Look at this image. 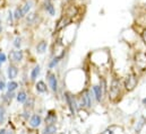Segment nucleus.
<instances>
[{
	"label": "nucleus",
	"instance_id": "72a5a7b5",
	"mask_svg": "<svg viewBox=\"0 0 146 134\" xmlns=\"http://www.w3.org/2000/svg\"><path fill=\"white\" fill-rule=\"evenodd\" d=\"M52 1H57V0H52Z\"/></svg>",
	"mask_w": 146,
	"mask_h": 134
},
{
	"label": "nucleus",
	"instance_id": "412c9836",
	"mask_svg": "<svg viewBox=\"0 0 146 134\" xmlns=\"http://www.w3.org/2000/svg\"><path fill=\"white\" fill-rule=\"evenodd\" d=\"M27 99V96H26V94L24 93V91H21L18 95H17V101H19V102H25Z\"/></svg>",
	"mask_w": 146,
	"mask_h": 134
},
{
	"label": "nucleus",
	"instance_id": "2eb2a0df",
	"mask_svg": "<svg viewBox=\"0 0 146 134\" xmlns=\"http://www.w3.org/2000/svg\"><path fill=\"white\" fill-rule=\"evenodd\" d=\"M93 91L95 94V98L98 101H101L102 99V88L100 86H94L93 87Z\"/></svg>",
	"mask_w": 146,
	"mask_h": 134
},
{
	"label": "nucleus",
	"instance_id": "1a4fd4ad",
	"mask_svg": "<svg viewBox=\"0 0 146 134\" xmlns=\"http://www.w3.org/2000/svg\"><path fill=\"white\" fill-rule=\"evenodd\" d=\"M37 17H38V15H37L36 12H29V14L25 16L26 22H27V24H30V25H33V24L36 23Z\"/></svg>",
	"mask_w": 146,
	"mask_h": 134
},
{
	"label": "nucleus",
	"instance_id": "393cba45",
	"mask_svg": "<svg viewBox=\"0 0 146 134\" xmlns=\"http://www.w3.org/2000/svg\"><path fill=\"white\" fill-rule=\"evenodd\" d=\"M6 60H7V56H6V54H5L3 52H0V63H3Z\"/></svg>",
	"mask_w": 146,
	"mask_h": 134
},
{
	"label": "nucleus",
	"instance_id": "20e7f679",
	"mask_svg": "<svg viewBox=\"0 0 146 134\" xmlns=\"http://www.w3.org/2000/svg\"><path fill=\"white\" fill-rule=\"evenodd\" d=\"M43 8L50 16H56V7H54L52 0H44L43 1Z\"/></svg>",
	"mask_w": 146,
	"mask_h": 134
},
{
	"label": "nucleus",
	"instance_id": "f3484780",
	"mask_svg": "<svg viewBox=\"0 0 146 134\" xmlns=\"http://www.w3.org/2000/svg\"><path fill=\"white\" fill-rule=\"evenodd\" d=\"M56 132H57V127H56L54 125H52V124H49V125L44 129L43 134H56Z\"/></svg>",
	"mask_w": 146,
	"mask_h": 134
},
{
	"label": "nucleus",
	"instance_id": "7c9ffc66",
	"mask_svg": "<svg viewBox=\"0 0 146 134\" xmlns=\"http://www.w3.org/2000/svg\"><path fill=\"white\" fill-rule=\"evenodd\" d=\"M1 30H2V27H1V19H0V32H1Z\"/></svg>",
	"mask_w": 146,
	"mask_h": 134
},
{
	"label": "nucleus",
	"instance_id": "aec40b11",
	"mask_svg": "<svg viewBox=\"0 0 146 134\" xmlns=\"http://www.w3.org/2000/svg\"><path fill=\"white\" fill-rule=\"evenodd\" d=\"M40 70H41V69H40L38 66L32 70V73H31V79H32V80H35V79H36L37 76L40 74Z\"/></svg>",
	"mask_w": 146,
	"mask_h": 134
},
{
	"label": "nucleus",
	"instance_id": "4468645a",
	"mask_svg": "<svg viewBox=\"0 0 146 134\" xmlns=\"http://www.w3.org/2000/svg\"><path fill=\"white\" fill-rule=\"evenodd\" d=\"M13 14H14V18H15V20H19V19H22L23 17H25V16L23 15L22 7H16Z\"/></svg>",
	"mask_w": 146,
	"mask_h": 134
},
{
	"label": "nucleus",
	"instance_id": "a211bd4d",
	"mask_svg": "<svg viewBox=\"0 0 146 134\" xmlns=\"http://www.w3.org/2000/svg\"><path fill=\"white\" fill-rule=\"evenodd\" d=\"M36 90L38 93H45L46 91V86L43 81H38L36 83Z\"/></svg>",
	"mask_w": 146,
	"mask_h": 134
},
{
	"label": "nucleus",
	"instance_id": "0eeeda50",
	"mask_svg": "<svg viewBox=\"0 0 146 134\" xmlns=\"http://www.w3.org/2000/svg\"><path fill=\"white\" fill-rule=\"evenodd\" d=\"M48 80H49V85H50L51 89H52L53 91H57V89H58V82H57L56 76L52 74V73H49V74H48Z\"/></svg>",
	"mask_w": 146,
	"mask_h": 134
},
{
	"label": "nucleus",
	"instance_id": "f257e3e1",
	"mask_svg": "<svg viewBox=\"0 0 146 134\" xmlns=\"http://www.w3.org/2000/svg\"><path fill=\"white\" fill-rule=\"evenodd\" d=\"M119 93H120V82L118 79H113L110 86V99L114 101L119 96Z\"/></svg>",
	"mask_w": 146,
	"mask_h": 134
},
{
	"label": "nucleus",
	"instance_id": "c85d7f7f",
	"mask_svg": "<svg viewBox=\"0 0 146 134\" xmlns=\"http://www.w3.org/2000/svg\"><path fill=\"white\" fill-rule=\"evenodd\" d=\"M112 133H113V132H112L111 130H106V131H103L101 134H112Z\"/></svg>",
	"mask_w": 146,
	"mask_h": 134
},
{
	"label": "nucleus",
	"instance_id": "5701e85b",
	"mask_svg": "<svg viewBox=\"0 0 146 134\" xmlns=\"http://www.w3.org/2000/svg\"><path fill=\"white\" fill-rule=\"evenodd\" d=\"M5 114H6V110H5V107L0 106V125L3 123L5 121Z\"/></svg>",
	"mask_w": 146,
	"mask_h": 134
},
{
	"label": "nucleus",
	"instance_id": "423d86ee",
	"mask_svg": "<svg viewBox=\"0 0 146 134\" xmlns=\"http://www.w3.org/2000/svg\"><path fill=\"white\" fill-rule=\"evenodd\" d=\"M9 59L13 62H19L23 60V51L18 50V51H11L9 53Z\"/></svg>",
	"mask_w": 146,
	"mask_h": 134
},
{
	"label": "nucleus",
	"instance_id": "ddd939ff",
	"mask_svg": "<svg viewBox=\"0 0 146 134\" xmlns=\"http://www.w3.org/2000/svg\"><path fill=\"white\" fill-rule=\"evenodd\" d=\"M41 122H42L41 116L34 115V116H32V118H31V121H30V125H31L32 127H37V126L41 124Z\"/></svg>",
	"mask_w": 146,
	"mask_h": 134
},
{
	"label": "nucleus",
	"instance_id": "7ed1b4c3",
	"mask_svg": "<svg viewBox=\"0 0 146 134\" xmlns=\"http://www.w3.org/2000/svg\"><path fill=\"white\" fill-rule=\"evenodd\" d=\"M136 86H137V78H136V76L134 73H131L126 79V89L128 91H131Z\"/></svg>",
	"mask_w": 146,
	"mask_h": 134
},
{
	"label": "nucleus",
	"instance_id": "473e14b6",
	"mask_svg": "<svg viewBox=\"0 0 146 134\" xmlns=\"http://www.w3.org/2000/svg\"><path fill=\"white\" fill-rule=\"evenodd\" d=\"M0 77H1V72H0Z\"/></svg>",
	"mask_w": 146,
	"mask_h": 134
},
{
	"label": "nucleus",
	"instance_id": "9b49d317",
	"mask_svg": "<svg viewBox=\"0 0 146 134\" xmlns=\"http://www.w3.org/2000/svg\"><path fill=\"white\" fill-rule=\"evenodd\" d=\"M22 11H23V15L24 16H26L30 11H31V8H32V2L30 1V0H26L22 6Z\"/></svg>",
	"mask_w": 146,
	"mask_h": 134
},
{
	"label": "nucleus",
	"instance_id": "cd10ccee",
	"mask_svg": "<svg viewBox=\"0 0 146 134\" xmlns=\"http://www.w3.org/2000/svg\"><path fill=\"white\" fill-rule=\"evenodd\" d=\"M3 89H5V82L0 80V90H3Z\"/></svg>",
	"mask_w": 146,
	"mask_h": 134
},
{
	"label": "nucleus",
	"instance_id": "6ab92c4d",
	"mask_svg": "<svg viewBox=\"0 0 146 134\" xmlns=\"http://www.w3.org/2000/svg\"><path fill=\"white\" fill-rule=\"evenodd\" d=\"M56 114H53L52 112H50L49 113V115L46 116V118H45V122L48 123V124H52V123H54V121H56Z\"/></svg>",
	"mask_w": 146,
	"mask_h": 134
},
{
	"label": "nucleus",
	"instance_id": "bb28decb",
	"mask_svg": "<svg viewBox=\"0 0 146 134\" xmlns=\"http://www.w3.org/2000/svg\"><path fill=\"white\" fill-rule=\"evenodd\" d=\"M142 38H143L144 43L146 44V30H144V31H143V33H142Z\"/></svg>",
	"mask_w": 146,
	"mask_h": 134
},
{
	"label": "nucleus",
	"instance_id": "6e6552de",
	"mask_svg": "<svg viewBox=\"0 0 146 134\" xmlns=\"http://www.w3.org/2000/svg\"><path fill=\"white\" fill-rule=\"evenodd\" d=\"M82 104L84 106H86L87 108H91L92 107V101H91V96H90V93L88 91H85L82 96Z\"/></svg>",
	"mask_w": 146,
	"mask_h": 134
},
{
	"label": "nucleus",
	"instance_id": "f8f14e48",
	"mask_svg": "<svg viewBox=\"0 0 146 134\" xmlns=\"http://www.w3.org/2000/svg\"><path fill=\"white\" fill-rule=\"evenodd\" d=\"M17 73H18V69L15 66H9L8 67V77H9V79H15L17 77Z\"/></svg>",
	"mask_w": 146,
	"mask_h": 134
},
{
	"label": "nucleus",
	"instance_id": "f03ea898",
	"mask_svg": "<svg viewBox=\"0 0 146 134\" xmlns=\"http://www.w3.org/2000/svg\"><path fill=\"white\" fill-rule=\"evenodd\" d=\"M135 63L142 71L146 70V52H137L135 55Z\"/></svg>",
	"mask_w": 146,
	"mask_h": 134
},
{
	"label": "nucleus",
	"instance_id": "a878e982",
	"mask_svg": "<svg viewBox=\"0 0 146 134\" xmlns=\"http://www.w3.org/2000/svg\"><path fill=\"white\" fill-rule=\"evenodd\" d=\"M143 124H144V120L142 118V120L139 121V124H138V126H136V131H141V129H142Z\"/></svg>",
	"mask_w": 146,
	"mask_h": 134
},
{
	"label": "nucleus",
	"instance_id": "b1692460",
	"mask_svg": "<svg viewBox=\"0 0 146 134\" xmlns=\"http://www.w3.org/2000/svg\"><path fill=\"white\" fill-rule=\"evenodd\" d=\"M21 45H22V38H21V37H16V38L14 39V46L17 47V49H19Z\"/></svg>",
	"mask_w": 146,
	"mask_h": 134
},
{
	"label": "nucleus",
	"instance_id": "9d476101",
	"mask_svg": "<svg viewBox=\"0 0 146 134\" xmlns=\"http://www.w3.org/2000/svg\"><path fill=\"white\" fill-rule=\"evenodd\" d=\"M46 47H48V43L46 41H41L38 42L36 45V52L38 54H43L45 51H46Z\"/></svg>",
	"mask_w": 146,
	"mask_h": 134
},
{
	"label": "nucleus",
	"instance_id": "c756f323",
	"mask_svg": "<svg viewBox=\"0 0 146 134\" xmlns=\"http://www.w3.org/2000/svg\"><path fill=\"white\" fill-rule=\"evenodd\" d=\"M6 133H7L6 130H1V131H0V134H6Z\"/></svg>",
	"mask_w": 146,
	"mask_h": 134
},
{
	"label": "nucleus",
	"instance_id": "dca6fc26",
	"mask_svg": "<svg viewBox=\"0 0 146 134\" xmlns=\"http://www.w3.org/2000/svg\"><path fill=\"white\" fill-rule=\"evenodd\" d=\"M66 101H67V104H68V106H69V108H70V110H72V113L75 112V109H74V105H75V101H74V98L72 97V95L70 94H68V93H66Z\"/></svg>",
	"mask_w": 146,
	"mask_h": 134
},
{
	"label": "nucleus",
	"instance_id": "4be33fe9",
	"mask_svg": "<svg viewBox=\"0 0 146 134\" xmlns=\"http://www.w3.org/2000/svg\"><path fill=\"white\" fill-rule=\"evenodd\" d=\"M17 87H18V85H17V82H15V81H10V82L8 83V86H7L8 91H14Z\"/></svg>",
	"mask_w": 146,
	"mask_h": 134
},
{
	"label": "nucleus",
	"instance_id": "39448f33",
	"mask_svg": "<svg viewBox=\"0 0 146 134\" xmlns=\"http://www.w3.org/2000/svg\"><path fill=\"white\" fill-rule=\"evenodd\" d=\"M64 15H65L66 17H68V18L72 19L76 15H78V7H77L76 5H70V6H68Z\"/></svg>",
	"mask_w": 146,
	"mask_h": 134
},
{
	"label": "nucleus",
	"instance_id": "2f4dec72",
	"mask_svg": "<svg viewBox=\"0 0 146 134\" xmlns=\"http://www.w3.org/2000/svg\"><path fill=\"white\" fill-rule=\"evenodd\" d=\"M143 102H144V104H146V98L144 99V101H143Z\"/></svg>",
	"mask_w": 146,
	"mask_h": 134
}]
</instances>
